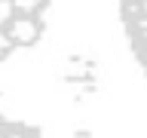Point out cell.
Returning a JSON list of instances; mask_svg holds the SVG:
<instances>
[{
  "mask_svg": "<svg viewBox=\"0 0 147 138\" xmlns=\"http://www.w3.org/2000/svg\"><path fill=\"white\" fill-rule=\"evenodd\" d=\"M52 0H0V62L25 52L46 34Z\"/></svg>",
  "mask_w": 147,
  "mask_h": 138,
  "instance_id": "obj_1",
  "label": "cell"
},
{
  "mask_svg": "<svg viewBox=\"0 0 147 138\" xmlns=\"http://www.w3.org/2000/svg\"><path fill=\"white\" fill-rule=\"evenodd\" d=\"M119 18L129 49L147 77V0H119Z\"/></svg>",
  "mask_w": 147,
  "mask_h": 138,
  "instance_id": "obj_2",
  "label": "cell"
},
{
  "mask_svg": "<svg viewBox=\"0 0 147 138\" xmlns=\"http://www.w3.org/2000/svg\"><path fill=\"white\" fill-rule=\"evenodd\" d=\"M0 138H49L43 129L31 126L18 117H9V114H0Z\"/></svg>",
  "mask_w": 147,
  "mask_h": 138,
  "instance_id": "obj_3",
  "label": "cell"
}]
</instances>
